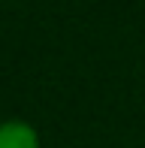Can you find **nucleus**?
I'll use <instances>...</instances> for the list:
<instances>
[{
	"label": "nucleus",
	"instance_id": "obj_1",
	"mask_svg": "<svg viewBox=\"0 0 145 148\" xmlns=\"http://www.w3.org/2000/svg\"><path fill=\"white\" fill-rule=\"evenodd\" d=\"M0 148H39V136L24 121H6L0 124Z\"/></svg>",
	"mask_w": 145,
	"mask_h": 148
}]
</instances>
